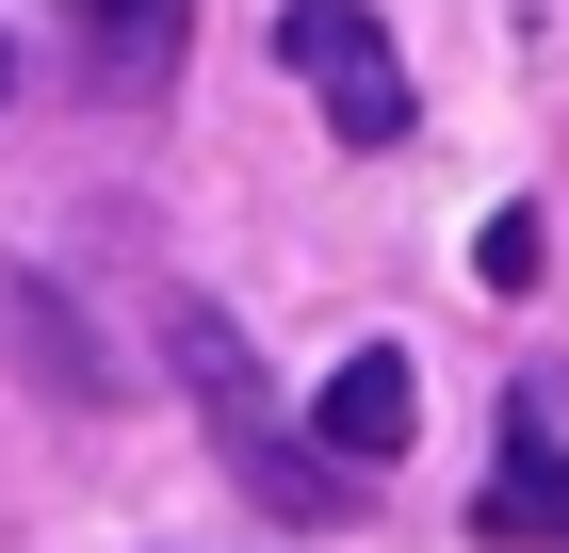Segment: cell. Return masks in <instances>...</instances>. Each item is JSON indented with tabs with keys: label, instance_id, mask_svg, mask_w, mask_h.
I'll return each mask as SVG.
<instances>
[{
	"label": "cell",
	"instance_id": "7",
	"mask_svg": "<svg viewBox=\"0 0 569 553\" xmlns=\"http://www.w3.org/2000/svg\"><path fill=\"white\" fill-rule=\"evenodd\" d=\"M0 82H17V49H0Z\"/></svg>",
	"mask_w": 569,
	"mask_h": 553
},
{
	"label": "cell",
	"instance_id": "2",
	"mask_svg": "<svg viewBox=\"0 0 569 553\" xmlns=\"http://www.w3.org/2000/svg\"><path fill=\"white\" fill-rule=\"evenodd\" d=\"M277 66H293L326 115H342V147H407V66H391V17H358V0H293L277 17Z\"/></svg>",
	"mask_w": 569,
	"mask_h": 553
},
{
	"label": "cell",
	"instance_id": "5",
	"mask_svg": "<svg viewBox=\"0 0 569 553\" xmlns=\"http://www.w3.org/2000/svg\"><path fill=\"white\" fill-rule=\"evenodd\" d=\"M472 260H488V294H537V260H553V228H537V213H488V245H472Z\"/></svg>",
	"mask_w": 569,
	"mask_h": 553
},
{
	"label": "cell",
	"instance_id": "4",
	"mask_svg": "<svg viewBox=\"0 0 569 553\" xmlns=\"http://www.w3.org/2000/svg\"><path fill=\"white\" fill-rule=\"evenodd\" d=\"M537 537L569 553V440H553V407L505 424V472H488V505H472V553H537Z\"/></svg>",
	"mask_w": 569,
	"mask_h": 553
},
{
	"label": "cell",
	"instance_id": "1",
	"mask_svg": "<svg viewBox=\"0 0 569 553\" xmlns=\"http://www.w3.org/2000/svg\"><path fill=\"white\" fill-rule=\"evenodd\" d=\"M179 391H196V424H212V456L261 488L277 521H326L342 505V472L309 456L293 424H277V391H261V358H244V326H212V309H179Z\"/></svg>",
	"mask_w": 569,
	"mask_h": 553
},
{
	"label": "cell",
	"instance_id": "6",
	"mask_svg": "<svg viewBox=\"0 0 569 553\" xmlns=\"http://www.w3.org/2000/svg\"><path fill=\"white\" fill-rule=\"evenodd\" d=\"M82 17H98L114 49H131V66H163V17H179V0H82Z\"/></svg>",
	"mask_w": 569,
	"mask_h": 553
},
{
	"label": "cell",
	"instance_id": "3",
	"mask_svg": "<svg viewBox=\"0 0 569 553\" xmlns=\"http://www.w3.org/2000/svg\"><path fill=\"white\" fill-rule=\"evenodd\" d=\"M407 424H423V375H407V342H358L342 375H326V407H309V456L326 472H391Z\"/></svg>",
	"mask_w": 569,
	"mask_h": 553
}]
</instances>
